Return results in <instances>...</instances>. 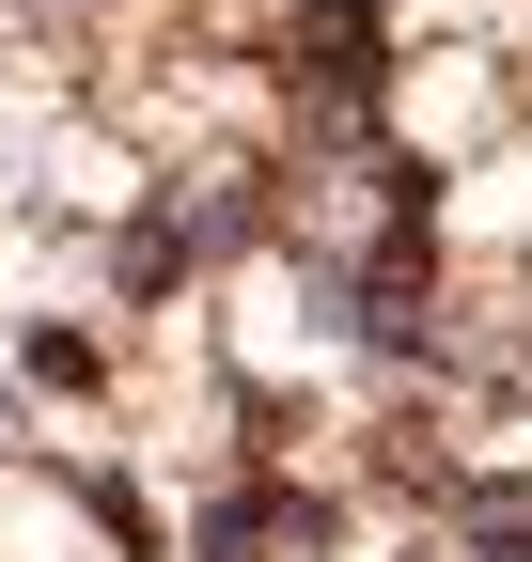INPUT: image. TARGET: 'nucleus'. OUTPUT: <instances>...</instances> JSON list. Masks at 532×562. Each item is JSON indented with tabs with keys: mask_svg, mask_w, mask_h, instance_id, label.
I'll use <instances>...</instances> for the list:
<instances>
[{
	"mask_svg": "<svg viewBox=\"0 0 532 562\" xmlns=\"http://www.w3.org/2000/svg\"><path fill=\"white\" fill-rule=\"evenodd\" d=\"M0 422H16V406H0Z\"/></svg>",
	"mask_w": 532,
	"mask_h": 562,
	"instance_id": "nucleus-1",
	"label": "nucleus"
}]
</instances>
